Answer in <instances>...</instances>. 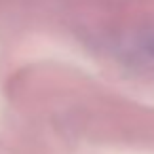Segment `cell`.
Wrapping results in <instances>:
<instances>
[{
  "label": "cell",
  "mask_w": 154,
  "mask_h": 154,
  "mask_svg": "<svg viewBox=\"0 0 154 154\" xmlns=\"http://www.w3.org/2000/svg\"><path fill=\"white\" fill-rule=\"evenodd\" d=\"M152 51H154V42H152Z\"/></svg>",
  "instance_id": "1"
}]
</instances>
